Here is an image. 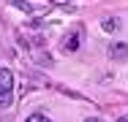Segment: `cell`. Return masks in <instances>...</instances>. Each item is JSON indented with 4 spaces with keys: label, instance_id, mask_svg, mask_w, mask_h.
<instances>
[{
    "label": "cell",
    "instance_id": "6da1fadb",
    "mask_svg": "<svg viewBox=\"0 0 128 122\" xmlns=\"http://www.w3.org/2000/svg\"><path fill=\"white\" fill-rule=\"evenodd\" d=\"M14 103V73L11 68H0V111L11 109Z\"/></svg>",
    "mask_w": 128,
    "mask_h": 122
},
{
    "label": "cell",
    "instance_id": "8992f818",
    "mask_svg": "<svg viewBox=\"0 0 128 122\" xmlns=\"http://www.w3.org/2000/svg\"><path fill=\"white\" fill-rule=\"evenodd\" d=\"M25 122H49V120H46L44 114H30V117H27Z\"/></svg>",
    "mask_w": 128,
    "mask_h": 122
},
{
    "label": "cell",
    "instance_id": "52a82bcc",
    "mask_svg": "<svg viewBox=\"0 0 128 122\" xmlns=\"http://www.w3.org/2000/svg\"><path fill=\"white\" fill-rule=\"evenodd\" d=\"M117 122H128V117H123V120H117Z\"/></svg>",
    "mask_w": 128,
    "mask_h": 122
},
{
    "label": "cell",
    "instance_id": "277c9868",
    "mask_svg": "<svg viewBox=\"0 0 128 122\" xmlns=\"http://www.w3.org/2000/svg\"><path fill=\"white\" fill-rule=\"evenodd\" d=\"M101 30L104 33H117V30H120V19H117V16H106L101 22Z\"/></svg>",
    "mask_w": 128,
    "mask_h": 122
},
{
    "label": "cell",
    "instance_id": "3957f363",
    "mask_svg": "<svg viewBox=\"0 0 128 122\" xmlns=\"http://www.w3.org/2000/svg\"><path fill=\"white\" fill-rule=\"evenodd\" d=\"M109 57L112 60H128V44H112L109 46Z\"/></svg>",
    "mask_w": 128,
    "mask_h": 122
},
{
    "label": "cell",
    "instance_id": "5b68a950",
    "mask_svg": "<svg viewBox=\"0 0 128 122\" xmlns=\"http://www.w3.org/2000/svg\"><path fill=\"white\" fill-rule=\"evenodd\" d=\"M11 5L19 8V11H25V14H33V5H30L27 0H11Z\"/></svg>",
    "mask_w": 128,
    "mask_h": 122
},
{
    "label": "cell",
    "instance_id": "ba28073f",
    "mask_svg": "<svg viewBox=\"0 0 128 122\" xmlns=\"http://www.w3.org/2000/svg\"><path fill=\"white\" fill-rule=\"evenodd\" d=\"M84 122H101V120H84Z\"/></svg>",
    "mask_w": 128,
    "mask_h": 122
},
{
    "label": "cell",
    "instance_id": "7a4b0ae2",
    "mask_svg": "<svg viewBox=\"0 0 128 122\" xmlns=\"http://www.w3.org/2000/svg\"><path fill=\"white\" fill-rule=\"evenodd\" d=\"M79 46H82V30H71L68 38H66V44H63V49L66 52H76Z\"/></svg>",
    "mask_w": 128,
    "mask_h": 122
}]
</instances>
